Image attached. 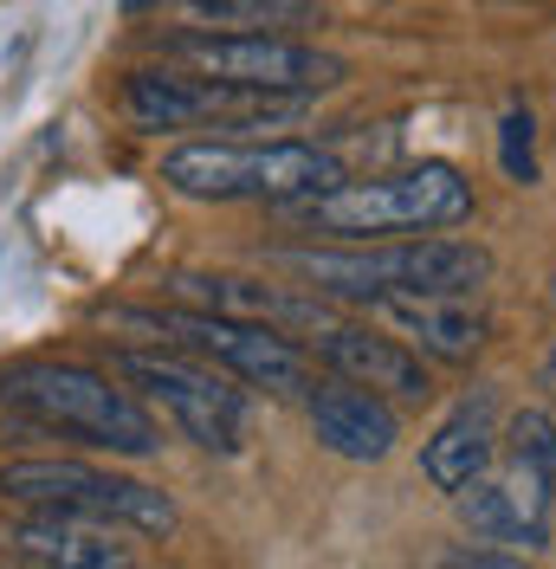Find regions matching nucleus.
<instances>
[{
  "mask_svg": "<svg viewBox=\"0 0 556 569\" xmlns=\"http://www.w3.org/2000/svg\"><path fill=\"white\" fill-rule=\"evenodd\" d=\"M272 266L298 272L317 298H473L492 279V252L479 240H395V247H278Z\"/></svg>",
  "mask_w": 556,
  "mask_h": 569,
  "instance_id": "f257e3e1",
  "label": "nucleus"
},
{
  "mask_svg": "<svg viewBox=\"0 0 556 569\" xmlns=\"http://www.w3.org/2000/svg\"><path fill=\"white\" fill-rule=\"evenodd\" d=\"M298 220L305 233H324L337 247H369L383 233H434V227H459L473 213V181L453 162H415V169H388L369 181H337L311 201L278 208Z\"/></svg>",
  "mask_w": 556,
  "mask_h": 569,
  "instance_id": "f03ea898",
  "label": "nucleus"
},
{
  "mask_svg": "<svg viewBox=\"0 0 556 569\" xmlns=\"http://www.w3.org/2000/svg\"><path fill=\"white\" fill-rule=\"evenodd\" d=\"M0 408L46 427V433L123 453V460H149L162 447L156 415L123 382H110V376L85 369V362H13L0 376Z\"/></svg>",
  "mask_w": 556,
  "mask_h": 569,
  "instance_id": "7ed1b4c3",
  "label": "nucleus"
},
{
  "mask_svg": "<svg viewBox=\"0 0 556 569\" xmlns=\"http://www.w3.org/2000/svg\"><path fill=\"white\" fill-rule=\"evenodd\" d=\"M162 181L188 201H266L291 208L311 201L324 188L349 181L344 156L324 142H246V137H214V142H181L162 156Z\"/></svg>",
  "mask_w": 556,
  "mask_h": 569,
  "instance_id": "20e7f679",
  "label": "nucleus"
},
{
  "mask_svg": "<svg viewBox=\"0 0 556 569\" xmlns=\"http://www.w3.org/2000/svg\"><path fill=\"white\" fill-rule=\"evenodd\" d=\"M98 323L110 330H130V337H149L162 350H188L214 362L220 376L234 382H252L266 395H298L311 389V362L305 350L285 337V330H266V323H234V318H214V311H188V305H110L98 311Z\"/></svg>",
  "mask_w": 556,
  "mask_h": 569,
  "instance_id": "39448f33",
  "label": "nucleus"
},
{
  "mask_svg": "<svg viewBox=\"0 0 556 569\" xmlns=\"http://www.w3.org/2000/svg\"><path fill=\"white\" fill-rule=\"evenodd\" d=\"M0 498L33 505V511H66V518H91V525H117V531L169 537L175 531V498L105 472L85 460H7L0 466Z\"/></svg>",
  "mask_w": 556,
  "mask_h": 569,
  "instance_id": "423d86ee",
  "label": "nucleus"
},
{
  "mask_svg": "<svg viewBox=\"0 0 556 569\" xmlns=\"http://www.w3.org/2000/svg\"><path fill=\"white\" fill-rule=\"evenodd\" d=\"M110 369H117L130 389L149 395L195 447H208V453H240L246 447V395L234 389L214 362L156 343V350H117Z\"/></svg>",
  "mask_w": 556,
  "mask_h": 569,
  "instance_id": "0eeeda50",
  "label": "nucleus"
},
{
  "mask_svg": "<svg viewBox=\"0 0 556 569\" xmlns=\"http://www.w3.org/2000/svg\"><path fill=\"white\" fill-rule=\"evenodd\" d=\"M169 52L188 71L259 91V98H317V91H337L349 78L337 52H317V46L285 33H175Z\"/></svg>",
  "mask_w": 556,
  "mask_h": 569,
  "instance_id": "6e6552de",
  "label": "nucleus"
},
{
  "mask_svg": "<svg viewBox=\"0 0 556 569\" xmlns=\"http://www.w3.org/2000/svg\"><path fill=\"white\" fill-rule=\"evenodd\" d=\"M298 104L305 98H259L188 66H142L123 78V110L137 130H266Z\"/></svg>",
  "mask_w": 556,
  "mask_h": 569,
  "instance_id": "1a4fd4ad",
  "label": "nucleus"
},
{
  "mask_svg": "<svg viewBox=\"0 0 556 569\" xmlns=\"http://www.w3.org/2000/svg\"><path fill=\"white\" fill-rule=\"evenodd\" d=\"M169 298L188 311H214L234 323H266V330H330V311L317 291H291V284L240 279V272H175Z\"/></svg>",
  "mask_w": 556,
  "mask_h": 569,
  "instance_id": "9d476101",
  "label": "nucleus"
},
{
  "mask_svg": "<svg viewBox=\"0 0 556 569\" xmlns=\"http://www.w3.org/2000/svg\"><path fill=\"white\" fill-rule=\"evenodd\" d=\"M317 356L330 362V376L349 382V389L369 395H395V401H427L434 382H427V362H420L401 337H388L376 323H330L317 330Z\"/></svg>",
  "mask_w": 556,
  "mask_h": 569,
  "instance_id": "9b49d317",
  "label": "nucleus"
},
{
  "mask_svg": "<svg viewBox=\"0 0 556 569\" xmlns=\"http://www.w3.org/2000/svg\"><path fill=\"white\" fill-rule=\"evenodd\" d=\"M453 505H459V525L479 537V543H498V550H512V543L537 550V543H550L556 498L544 492L524 466L498 472V479H473Z\"/></svg>",
  "mask_w": 556,
  "mask_h": 569,
  "instance_id": "f8f14e48",
  "label": "nucleus"
},
{
  "mask_svg": "<svg viewBox=\"0 0 556 569\" xmlns=\"http://www.w3.org/2000/svg\"><path fill=\"white\" fill-rule=\"evenodd\" d=\"M7 550L33 569H137V550L117 525L66 518V511H33L7 531Z\"/></svg>",
  "mask_w": 556,
  "mask_h": 569,
  "instance_id": "ddd939ff",
  "label": "nucleus"
},
{
  "mask_svg": "<svg viewBox=\"0 0 556 569\" xmlns=\"http://www.w3.org/2000/svg\"><path fill=\"white\" fill-rule=\"evenodd\" d=\"M305 415H311V433L337 453V460H388L395 453V440H401V421H395V408H388L383 395L369 389H349V382H311L305 395Z\"/></svg>",
  "mask_w": 556,
  "mask_h": 569,
  "instance_id": "4468645a",
  "label": "nucleus"
},
{
  "mask_svg": "<svg viewBox=\"0 0 556 569\" xmlns=\"http://www.w3.org/2000/svg\"><path fill=\"white\" fill-rule=\"evenodd\" d=\"M376 311H383L388 330H395L415 356L473 362V356L486 350V318L473 311V298H388Z\"/></svg>",
  "mask_w": 556,
  "mask_h": 569,
  "instance_id": "2eb2a0df",
  "label": "nucleus"
},
{
  "mask_svg": "<svg viewBox=\"0 0 556 569\" xmlns=\"http://www.w3.org/2000/svg\"><path fill=\"white\" fill-rule=\"evenodd\" d=\"M492 453H498V433H492V395H473L466 408H453L440 433L420 447V472H427V486L434 492L459 498L473 479H486L492 472Z\"/></svg>",
  "mask_w": 556,
  "mask_h": 569,
  "instance_id": "dca6fc26",
  "label": "nucleus"
},
{
  "mask_svg": "<svg viewBox=\"0 0 556 569\" xmlns=\"http://www.w3.org/2000/svg\"><path fill=\"white\" fill-rule=\"evenodd\" d=\"M195 33H278V27H311L317 0H188Z\"/></svg>",
  "mask_w": 556,
  "mask_h": 569,
  "instance_id": "f3484780",
  "label": "nucleus"
},
{
  "mask_svg": "<svg viewBox=\"0 0 556 569\" xmlns=\"http://www.w3.org/2000/svg\"><path fill=\"white\" fill-rule=\"evenodd\" d=\"M505 440H512V466H524V472L556 498V421L550 415H544V408H518Z\"/></svg>",
  "mask_w": 556,
  "mask_h": 569,
  "instance_id": "a211bd4d",
  "label": "nucleus"
},
{
  "mask_svg": "<svg viewBox=\"0 0 556 569\" xmlns=\"http://www.w3.org/2000/svg\"><path fill=\"white\" fill-rule=\"evenodd\" d=\"M505 176L512 181H537V156H530V117L505 110Z\"/></svg>",
  "mask_w": 556,
  "mask_h": 569,
  "instance_id": "6ab92c4d",
  "label": "nucleus"
},
{
  "mask_svg": "<svg viewBox=\"0 0 556 569\" xmlns=\"http://www.w3.org/2000/svg\"><path fill=\"white\" fill-rule=\"evenodd\" d=\"M440 569H530V563L518 550H498V543H459V550H447Z\"/></svg>",
  "mask_w": 556,
  "mask_h": 569,
  "instance_id": "aec40b11",
  "label": "nucleus"
},
{
  "mask_svg": "<svg viewBox=\"0 0 556 569\" xmlns=\"http://www.w3.org/2000/svg\"><path fill=\"white\" fill-rule=\"evenodd\" d=\"M537 382H544V395L556 401V343H550V356H544V376H537Z\"/></svg>",
  "mask_w": 556,
  "mask_h": 569,
  "instance_id": "412c9836",
  "label": "nucleus"
},
{
  "mask_svg": "<svg viewBox=\"0 0 556 569\" xmlns=\"http://www.w3.org/2000/svg\"><path fill=\"white\" fill-rule=\"evenodd\" d=\"M130 7H156V0H130Z\"/></svg>",
  "mask_w": 556,
  "mask_h": 569,
  "instance_id": "4be33fe9",
  "label": "nucleus"
}]
</instances>
